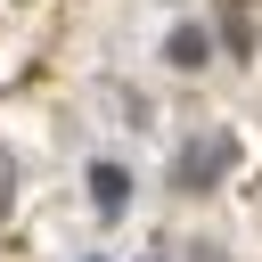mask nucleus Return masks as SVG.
<instances>
[{"instance_id":"0eeeda50","label":"nucleus","mask_w":262,"mask_h":262,"mask_svg":"<svg viewBox=\"0 0 262 262\" xmlns=\"http://www.w3.org/2000/svg\"><path fill=\"white\" fill-rule=\"evenodd\" d=\"M90 262H98V254H90Z\"/></svg>"},{"instance_id":"39448f33","label":"nucleus","mask_w":262,"mask_h":262,"mask_svg":"<svg viewBox=\"0 0 262 262\" xmlns=\"http://www.w3.org/2000/svg\"><path fill=\"white\" fill-rule=\"evenodd\" d=\"M221 41H229V49H254V16L229 8V16H221Z\"/></svg>"},{"instance_id":"7ed1b4c3","label":"nucleus","mask_w":262,"mask_h":262,"mask_svg":"<svg viewBox=\"0 0 262 262\" xmlns=\"http://www.w3.org/2000/svg\"><path fill=\"white\" fill-rule=\"evenodd\" d=\"M90 205L115 221V213L131 205V172H123V164H90Z\"/></svg>"},{"instance_id":"20e7f679","label":"nucleus","mask_w":262,"mask_h":262,"mask_svg":"<svg viewBox=\"0 0 262 262\" xmlns=\"http://www.w3.org/2000/svg\"><path fill=\"white\" fill-rule=\"evenodd\" d=\"M90 98H98V106H106V115H123V123H131V131H139V123H147V98H139V90H123V82H98V90H90Z\"/></svg>"},{"instance_id":"423d86ee","label":"nucleus","mask_w":262,"mask_h":262,"mask_svg":"<svg viewBox=\"0 0 262 262\" xmlns=\"http://www.w3.org/2000/svg\"><path fill=\"white\" fill-rule=\"evenodd\" d=\"M8 213H16V164L0 156V221H8Z\"/></svg>"},{"instance_id":"f03ea898","label":"nucleus","mask_w":262,"mask_h":262,"mask_svg":"<svg viewBox=\"0 0 262 262\" xmlns=\"http://www.w3.org/2000/svg\"><path fill=\"white\" fill-rule=\"evenodd\" d=\"M164 66H180V74L213 66V33H205V25H172V33H164Z\"/></svg>"},{"instance_id":"f257e3e1","label":"nucleus","mask_w":262,"mask_h":262,"mask_svg":"<svg viewBox=\"0 0 262 262\" xmlns=\"http://www.w3.org/2000/svg\"><path fill=\"white\" fill-rule=\"evenodd\" d=\"M237 172V139L229 131H205V139H188L180 156H172V188H213V180H229Z\"/></svg>"}]
</instances>
